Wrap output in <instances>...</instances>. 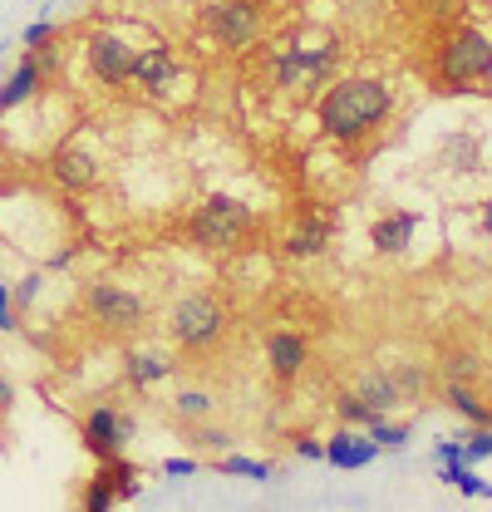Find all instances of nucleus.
I'll use <instances>...</instances> for the list:
<instances>
[{"instance_id": "1", "label": "nucleus", "mask_w": 492, "mask_h": 512, "mask_svg": "<svg viewBox=\"0 0 492 512\" xmlns=\"http://www.w3.org/2000/svg\"><path fill=\"white\" fill-rule=\"evenodd\" d=\"M399 99H394V84L379 79V74H340L320 89L315 99V124L330 143L340 148H360L374 133H384V124L394 119Z\"/></svg>"}, {"instance_id": "2", "label": "nucleus", "mask_w": 492, "mask_h": 512, "mask_svg": "<svg viewBox=\"0 0 492 512\" xmlns=\"http://www.w3.org/2000/svg\"><path fill=\"white\" fill-rule=\"evenodd\" d=\"M256 232H261L256 212L246 207L242 197H232V192H207V197H202V202L187 212V222H183L187 247L217 256V261L242 256L246 247L256 242Z\"/></svg>"}, {"instance_id": "3", "label": "nucleus", "mask_w": 492, "mask_h": 512, "mask_svg": "<svg viewBox=\"0 0 492 512\" xmlns=\"http://www.w3.org/2000/svg\"><path fill=\"white\" fill-rule=\"evenodd\" d=\"M163 330H168V340L183 355H207V350H217L232 335V306L217 291H187V296H178L168 306Z\"/></svg>"}, {"instance_id": "4", "label": "nucleus", "mask_w": 492, "mask_h": 512, "mask_svg": "<svg viewBox=\"0 0 492 512\" xmlns=\"http://www.w3.org/2000/svg\"><path fill=\"white\" fill-rule=\"evenodd\" d=\"M429 79L438 89H473L492 79V35L483 25H453L429 60Z\"/></svg>"}, {"instance_id": "5", "label": "nucleus", "mask_w": 492, "mask_h": 512, "mask_svg": "<svg viewBox=\"0 0 492 512\" xmlns=\"http://www.w3.org/2000/svg\"><path fill=\"white\" fill-rule=\"evenodd\" d=\"M79 311L84 320L99 330V335H114V340H133V335H143V325H148V301L133 291V286H123V281H109V276H99V281H89L84 286V296H79Z\"/></svg>"}, {"instance_id": "6", "label": "nucleus", "mask_w": 492, "mask_h": 512, "mask_svg": "<svg viewBox=\"0 0 492 512\" xmlns=\"http://www.w3.org/2000/svg\"><path fill=\"white\" fill-rule=\"evenodd\" d=\"M340 74V40H320V45H281L271 50V84L281 94H306L325 89Z\"/></svg>"}, {"instance_id": "7", "label": "nucleus", "mask_w": 492, "mask_h": 512, "mask_svg": "<svg viewBox=\"0 0 492 512\" xmlns=\"http://www.w3.org/2000/svg\"><path fill=\"white\" fill-rule=\"evenodd\" d=\"M45 173H50V183L60 192H94L104 178H109V153L89 138V133H69L60 138L55 148H50V158H45Z\"/></svg>"}, {"instance_id": "8", "label": "nucleus", "mask_w": 492, "mask_h": 512, "mask_svg": "<svg viewBox=\"0 0 492 512\" xmlns=\"http://www.w3.org/2000/svg\"><path fill=\"white\" fill-rule=\"evenodd\" d=\"M202 30L227 55H246V50L266 45V5H256V0H212V5H202Z\"/></svg>"}, {"instance_id": "9", "label": "nucleus", "mask_w": 492, "mask_h": 512, "mask_svg": "<svg viewBox=\"0 0 492 512\" xmlns=\"http://www.w3.org/2000/svg\"><path fill=\"white\" fill-rule=\"evenodd\" d=\"M133 60H138V45H128L119 30H89L84 35V64H89V79L109 94L133 89Z\"/></svg>"}, {"instance_id": "10", "label": "nucleus", "mask_w": 492, "mask_h": 512, "mask_svg": "<svg viewBox=\"0 0 492 512\" xmlns=\"http://www.w3.org/2000/svg\"><path fill=\"white\" fill-rule=\"evenodd\" d=\"M138 478H143V468H138L128 453H119V458H99V473L84 483L79 508L104 512V508H114V503H133V498H138Z\"/></svg>"}, {"instance_id": "11", "label": "nucleus", "mask_w": 492, "mask_h": 512, "mask_svg": "<svg viewBox=\"0 0 492 512\" xmlns=\"http://www.w3.org/2000/svg\"><path fill=\"white\" fill-rule=\"evenodd\" d=\"M183 370L178 360V345H153V340H123V384L128 389H153V384H168Z\"/></svg>"}, {"instance_id": "12", "label": "nucleus", "mask_w": 492, "mask_h": 512, "mask_svg": "<svg viewBox=\"0 0 492 512\" xmlns=\"http://www.w3.org/2000/svg\"><path fill=\"white\" fill-rule=\"evenodd\" d=\"M79 439L94 458H119V453H128V439H133V414H123L114 404H89L79 419Z\"/></svg>"}, {"instance_id": "13", "label": "nucleus", "mask_w": 492, "mask_h": 512, "mask_svg": "<svg viewBox=\"0 0 492 512\" xmlns=\"http://www.w3.org/2000/svg\"><path fill=\"white\" fill-rule=\"evenodd\" d=\"M183 84V64H178V50L168 40H148L133 60V89H143L148 99H163Z\"/></svg>"}, {"instance_id": "14", "label": "nucleus", "mask_w": 492, "mask_h": 512, "mask_svg": "<svg viewBox=\"0 0 492 512\" xmlns=\"http://www.w3.org/2000/svg\"><path fill=\"white\" fill-rule=\"evenodd\" d=\"M335 217L330 212H320V207H306V212H296L291 217V227L281 232V252L291 256V261H315V256H325V247L335 242Z\"/></svg>"}, {"instance_id": "15", "label": "nucleus", "mask_w": 492, "mask_h": 512, "mask_svg": "<svg viewBox=\"0 0 492 512\" xmlns=\"http://www.w3.org/2000/svg\"><path fill=\"white\" fill-rule=\"evenodd\" d=\"M261 350H266V370H271V380H276V384H296L301 375H306L310 340L301 335V330H291V325H276V330H266Z\"/></svg>"}, {"instance_id": "16", "label": "nucleus", "mask_w": 492, "mask_h": 512, "mask_svg": "<svg viewBox=\"0 0 492 512\" xmlns=\"http://www.w3.org/2000/svg\"><path fill=\"white\" fill-rule=\"evenodd\" d=\"M45 89H50V84H45V74H40V60L25 50V55L15 60V69L0 79V114H15V109L35 104Z\"/></svg>"}, {"instance_id": "17", "label": "nucleus", "mask_w": 492, "mask_h": 512, "mask_svg": "<svg viewBox=\"0 0 492 512\" xmlns=\"http://www.w3.org/2000/svg\"><path fill=\"white\" fill-rule=\"evenodd\" d=\"M414 232H419V212L394 207V212H379L369 222V247H374V256H399V252H409Z\"/></svg>"}, {"instance_id": "18", "label": "nucleus", "mask_w": 492, "mask_h": 512, "mask_svg": "<svg viewBox=\"0 0 492 512\" xmlns=\"http://www.w3.org/2000/svg\"><path fill=\"white\" fill-rule=\"evenodd\" d=\"M379 458V444L369 439L365 429H350V424H340L330 439H325V463H335V468H369Z\"/></svg>"}, {"instance_id": "19", "label": "nucleus", "mask_w": 492, "mask_h": 512, "mask_svg": "<svg viewBox=\"0 0 492 512\" xmlns=\"http://www.w3.org/2000/svg\"><path fill=\"white\" fill-rule=\"evenodd\" d=\"M433 163L448 168V173H478L483 168V138L458 128V133H443L438 148H433Z\"/></svg>"}, {"instance_id": "20", "label": "nucleus", "mask_w": 492, "mask_h": 512, "mask_svg": "<svg viewBox=\"0 0 492 512\" xmlns=\"http://www.w3.org/2000/svg\"><path fill=\"white\" fill-rule=\"evenodd\" d=\"M168 414H173V424L192 429V424H202V419L217 414V394L202 389V384H187V389H178V394L168 399Z\"/></svg>"}, {"instance_id": "21", "label": "nucleus", "mask_w": 492, "mask_h": 512, "mask_svg": "<svg viewBox=\"0 0 492 512\" xmlns=\"http://www.w3.org/2000/svg\"><path fill=\"white\" fill-rule=\"evenodd\" d=\"M384 370H389V380H394V389H399V399H404V404L429 399V389H433L429 365H419V360H394V365H384Z\"/></svg>"}, {"instance_id": "22", "label": "nucleus", "mask_w": 492, "mask_h": 512, "mask_svg": "<svg viewBox=\"0 0 492 512\" xmlns=\"http://www.w3.org/2000/svg\"><path fill=\"white\" fill-rule=\"evenodd\" d=\"M443 404H448L453 414H463L468 424H478V429H488V424H492V404H483V394H478L473 384L448 380V384H443Z\"/></svg>"}, {"instance_id": "23", "label": "nucleus", "mask_w": 492, "mask_h": 512, "mask_svg": "<svg viewBox=\"0 0 492 512\" xmlns=\"http://www.w3.org/2000/svg\"><path fill=\"white\" fill-rule=\"evenodd\" d=\"M355 394H360V399H369V404H374L379 414H389V409H399V404H404L384 365H369V370H360V380H355Z\"/></svg>"}, {"instance_id": "24", "label": "nucleus", "mask_w": 492, "mask_h": 512, "mask_svg": "<svg viewBox=\"0 0 492 512\" xmlns=\"http://www.w3.org/2000/svg\"><path fill=\"white\" fill-rule=\"evenodd\" d=\"M217 473L251 478V483H271V478H276V463H266V458H246V453H222V458H217Z\"/></svg>"}, {"instance_id": "25", "label": "nucleus", "mask_w": 492, "mask_h": 512, "mask_svg": "<svg viewBox=\"0 0 492 512\" xmlns=\"http://www.w3.org/2000/svg\"><path fill=\"white\" fill-rule=\"evenodd\" d=\"M335 414H340V424H350V429H365V424L379 419V409H374L369 399H360L355 389H340V394H335Z\"/></svg>"}, {"instance_id": "26", "label": "nucleus", "mask_w": 492, "mask_h": 512, "mask_svg": "<svg viewBox=\"0 0 492 512\" xmlns=\"http://www.w3.org/2000/svg\"><path fill=\"white\" fill-rule=\"evenodd\" d=\"M365 434L374 439V444H379V453H399V448L414 439V434H409V424H389L384 414H379L374 424H365Z\"/></svg>"}, {"instance_id": "27", "label": "nucleus", "mask_w": 492, "mask_h": 512, "mask_svg": "<svg viewBox=\"0 0 492 512\" xmlns=\"http://www.w3.org/2000/svg\"><path fill=\"white\" fill-rule=\"evenodd\" d=\"M443 483H453L458 493H468V498H488V483L473 473V463H443Z\"/></svg>"}, {"instance_id": "28", "label": "nucleus", "mask_w": 492, "mask_h": 512, "mask_svg": "<svg viewBox=\"0 0 492 512\" xmlns=\"http://www.w3.org/2000/svg\"><path fill=\"white\" fill-rule=\"evenodd\" d=\"M40 291H45V276H40V271H30V276H20V281L10 286V301H15V316H20V320L30 316V306L40 301Z\"/></svg>"}, {"instance_id": "29", "label": "nucleus", "mask_w": 492, "mask_h": 512, "mask_svg": "<svg viewBox=\"0 0 492 512\" xmlns=\"http://www.w3.org/2000/svg\"><path fill=\"white\" fill-rule=\"evenodd\" d=\"M473 375H478V365H473V355H463V350H458V355H443V380L468 384V380H473Z\"/></svg>"}, {"instance_id": "30", "label": "nucleus", "mask_w": 492, "mask_h": 512, "mask_svg": "<svg viewBox=\"0 0 492 512\" xmlns=\"http://www.w3.org/2000/svg\"><path fill=\"white\" fill-rule=\"evenodd\" d=\"M483 458H492V424L478 429L473 439H463V463H483Z\"/></svg>"}, {"instance_id": "31", "label": "nucleus", "mask_w": 492, "mask_h": 512, "mask_svg": "<svg viewBox=\"0 0 492 512\" xmlns=\"http://www.w3.org/2000/svg\"><path fill=\"white\" fill-rule=\"evenodd\" d=\"M55 35H60V25H55V20H35V25H25L20 45H25V50H40V45H45V40H55Z\"/></svg>"}, {"instance_id": "32", "label": "nucleus", "mask_w": 492, "mask_h": 512, "mask_svg": "<svg viewBox=\"0 0 492 512\" xmlns=\"http://www.w3.org/2000/svg\"><path fill=\"white\" fill-rule=\"evenodd\" d=\"M192 444L207 448V453H217V448L227 453V448H232V434H227V429H197V424H192Z\"/></svg>"}, {"instance_id": "33", "label": "nucleus", "mask_w": 492, "mask_h": 512, "mask_svg": "<svg viewBox=\"0 0 492 512\" xmlns=\"http://www.w3.org/2000/svg\"><path fill=\"white\" fill-rule=\"evenodd\" d=\"M20 316H15V301H10V281H0V335H15Z\"/></svg>"}, {"instance_id": "34", "label": "nucleus", "mask_w": 492, "mask_h": 512, "mask_svg": "<svg viewBox=\"0 0 492 512\" xmlns=\"http://www.w3.org/2000/svg\"><path fill=\"white\" fill-rule=\"evenodd\" d=\"M197 468H202L197 458H168V463H163V473H168V478H192Z\"/></svg>"}, {"instance_id": "35", "label": "nucleus", "mask_w": 492, "mask_h": 512, "mask_svg": "<svg viewBox=\"0 0 492 512\" xmlns=\"http://www.w3.org/2000/svg\"><path fill=\"white\" fill-rule=\"evenodd\" d=\"M10 409H15V380H10V375H0V419H5Z\"/></svg>"}, {"instance_id": "36", "label": "nucleus", "mask_w": 492, "mask_h": 512, "mask_svg": "<svg viewBox=\"0 0 492 512\" xmlns=\"http://www.w3.org/2000/svg\"><path fill=\"white\" fill-rule=\"evenodd\" d=\"M463 458V439H443L438 444V463H458Z\"/></svg>"}, {"instance_id": "37", "label": "nucleus", "mask_w": 492, "mask_h": 512, "mask_svg": "<svg viewBox=\"0 0 492 512\" xmlns=\"http://www.w3.org/2000/svg\"><path fill=\"white\" fill-rule=\"evenodd\" d=\"M296 453L301 458H325V444L320 439H296Z\"/></svg>"}, {"instance_id": "38", "label": "nucleus", "mask_w": 492, "mask_h": 512, "mask_svg": "<svg viewBox=\"0 0 492 512\" xmlns=\"http://www.w3.org/2000/svg\"><path fill=\"white\" fill-rule=\"evenodd\" d=\"M483 222H488V232H492V197H488V212H483Z\"/></svg>"}, {"instance_id": "39", "label": "nucleus", "mask_w": 492, "mask_h": 512, "mask_svg": "<svg viewBox=\"0 0 492 512\" xmlns=\"http://www.w3.org/2000/svg\"><path fill=\"white\" fill-rule=\"evenodd\" d=\"M256 5H266V10H271V5H281V0H256Z\"/></svg>"}, {"instance_id": "40", "label": "nucleus", "mask_w": 492, "mask_h": 512, "mask_svg": "<svg viewBox=\"0 0 492 512\" xmlns=\"http://www.w3.org/2000/svg\"><path fill=\"white\" fill-rule=\"evenodd\" d=\"M25 5H40V0H25Z\"/></svg>"}, {"instance_id": "41", "label": "nucleus", "mask_w": 492, "mask_h": 512, "mask_svg": "<svg viewBox=\"0 0 492 512\" xmlns=\"http://www.w3.org/2000/svg\"><path fill=\"white\" fill-rule=\"evenodd\" d=\"M0 119H5V114H0Z\"/></svg>"}]
</instances>
